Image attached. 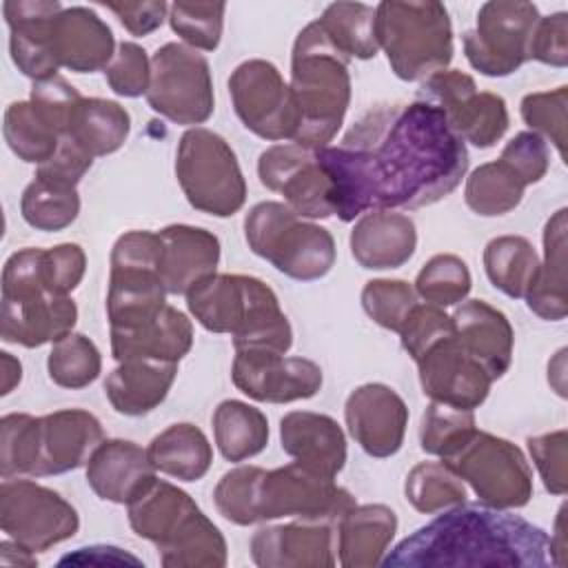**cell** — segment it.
Masks as SVG:
<instances>
[{"label": "cell", "mask_w": 568, "mask_h": 568, "mask_svg": "<svg viewBox=\"0 0 568 568\" xmlns=\"http://www.w3.org/2000/svg\"><path fill=\"white\" fill-rule=\"evenodd\" d=\"M231 377L237 390L266 404L308 399L324 382L322 368L313 359L286 357L271 348H235Z\"/></svg>", "instance_id": "obj_18"}, {"label": "cell", "mask_w": 568, "mask_h": 568, "mask_svg": "<svg viewBox=\"0 0 568 568\" xmlns=\"http://www.w3.org/2000/svg\"><path fill=\"white\" fill-rule=\"evenodd\" d=\"M2 135L9 149L29 164H44L60 146L58 131L42 118L31 100L11 102L4 111Z\"/></svg>", "instance_id": "obj_42"}, {"label": "cell", "mask_w": 568, "mask_h": 568, "mask_svg": "<svg viewBox=\"0 0 568 568\" xmlns=\"http://www.w3.org/2000/svg\"><path fill=\"white\" fill-rule=\"evenodd\" d=\"M397 532V515L384 504H362L348 508L337 521L339 566H377Z\"/></svg>", "instance_id": "obj_32"}, {"label": "cell", "mask_w": 568, "mask_h": 568, "mask_svg": "<svg viewBox=\"0 0 568 568\" xmlns=\"http://www.w3.org/2000/svg\"><path fill=\"white\" fill-rule=\"evenodd\" d=\"M0 320L2 339L24 348L53 344L73 331L78 306L69 295L47 291L40 275V248H20L4 262Z\"/></svg>", "instance_id": "obj_5"}, {"label": "cell", "mask_w": 568, "mask_h": 568, "mask_svg": "<svg viewBox=\"0 0 568 568\" xmlns=\"http://www.w3.org/2000/svg\"><path fill=\"white\" fill-rule=\"evenodd\" d=\"M530 60L566 67L568 64V13L557 11L539 18L530 38Z\"/></svg>", "instance_id": "obj_58"}, {"label": "cell", "mask_w": 568, "mask_h": 568, "mask_svg": "<svg viewBox=\"0 0 568 568\" xmlns=\"http://www.w3.org/2000/svg\"><path fill=\"white\" fill-rule=\"evenodd\" d=\"M415 566H555L544 528L499 508L457 504L404 537L379 561Z\"/></svg>", "instance_id": "obj_2"}, {"label": "cell", "mask_w": 568, "mask_h": 568, "mask_svg": "<svg viewBox=\"0 0 568 568\" xmlns=\"http://www.w3.org/2000/svg\"><path fill=\"white\" fill-rule=\"evenodd\" d=\"M64 7L55 0H7L2 2L9 27L11 60L33 82L58 75V62L51 53L53 18Z\"/></svg>", "instance_id": "obj_21"}, {"label": "cell", "mask_w": 568, "mask_h": 568, "mask_svg": "<svg viewBox=\"0 0 568 568\" xmlns=\"http://www.w3.org/2000/svg\"><path fill=\"white\" fill-rule=\"evenodd\" d=\"M355 506V497L337 486L331 477H322L293 462L275 470L255 468L251 490V524L271 519H300L337 524L342 515Z\"/></svg>", "instance_id": "obj_9"}, {"label": "cell", "mask_w": 568, "mask_h": 568, "mask_svg": "<svg viewBox=\"0 0 568 568\" xmlns=\"http://www.w3.org/2000/svg\"><path fill=\"white\" fill-rule=\"evenodd\" d=\"M51 53L58 67L75 73L102 71L115 55L111 27L87 7L62 9L51 27Z\"/></svg>", "instance_id": "obj_26"}, {"label": "cell", "mask_w": 568, "mask_h": 568, "mask_svg": "<svg viewBox=\"0 0 568 568\" xmlns=\"http://www.w3.org/2000/svg\"><path fill=\"white\" fill-rule=\"evenodd\" d=\"M453 331V320L444 313V308L435 304H417L399 328V339L404 351L417 362L435 342Z\"/></svg>", "instance_id": "obj_56"}, {"label": "cell", "mask_w": 568, "mask_h": 568, "mask_svg": "<svg viewBox=\"0 0 568 568\" xmlns=\"http://www.w3.org/2000/svg\"><path fill=\"white\" fill-rule=\"evenodd\" d=\"M87 271V255L80 244L64 242L40 253V275L47 291L69 295L78 288Z\"/></svg>", "instance_id": "obj_54"}, {"label": "cell", "mask_w": 568, "mask_h": 568, "mask_svg": "<svg viewBox=\"0 0 568 568\" xmlns=\"http://www.w3.org/2000/svg\"><path fill=\"white\" fill-rule=\"evenodd\" d=\"M31 104L42 113V118L58 131L60 140L67 135L71 118L82 100L78 89L62 75H53L49 80L33 82Z\"/></svg>", "instance_id": "obj_53"}, {"label": "cell", "mask_w": 568, "mask_h": 568, "mask_svg": "<svg viewBox=\"0 0 568 568\" xmlns=\"http://www.w3.org/2000/svg\"><path fill=\"white\" fill-rule=\"evenodd\" d=\"M526 182L504 162H486L479 164L468 178L464 186V200L468 209L481 217L506 215L519 206L524 200Z\"/></svg>", "instance_id": "obj_41"}, {"label": "cell", "mask_w": 568, "mask_h": 568, "mask_svg": "<svg viewBox=\"0 0 568 568\" xmlns=\"http://www.w3.org/2000/svg\"><path fill=\"white\" fill-rule=\"evenodd\" d=\"M47 371L53 384L71 390L87 388L93 384L102 371V357L98 346L82 333H69L53 342Z\"/></svg>", "instance_id": "obj_45"}, {"label": "cell", "mask_w": 568, "mask_h": 568, "mask_svg": "<svg viewBox=\"0 0 568 568\" xmlns=\"http://www.w3.org/2000/svg\"><path fill=\"white\" fill-rule=\"evenodd\" d=\"M191 320L169 304L140 322L111 328V353L115 362L155 359L178 364L191 351Z\"/></svg>", "instance_id": "obj_24"}, {"label": "cell", "mask_w": 568, "mask_h": 568, "mask_svg": "<svg viewBox=\"0 0 568 568\" xmlns=\"http://www.w3.org/2000/svg\"><path fill=\"white\" fill-rule=\"evenodd\" d=\"M160 233V277L169 295H186L191 286L215 273L220 240L191 224H169Z\"/></svg>", "instance_id": "obj_28"}, {"label": "cell", "mask_w": 568, "mask_h": 568, "mask_svg": "<svg viewBox=\"0 0 568 568\" xmlns=\"http://www.w3.org/2000/svg\"><path fill=\"white\" fill-rule=\"evenodd\" d=\"M146 453L158 473L178 481L202 479L213 462V448L206 435L189 422L171 424L158 433L151 439Z\"/></svg>", "instance_id": "obj_35"}, {"label": "cell", "mask_w": 568, "mask_h": 568, "mask_svg": "<svg viewBox=\"0 0 568 568\" xmlns=\"http://www.w3.org/2000/svg\"><path fill=\"white\" fill-rule=\"evenodd\" d=\"M102 439V424L89 410L62 408L40 417V457L33 477L62 475L84 466Z\"/></svg>", "instance_id": "obj_23"}, {"label": "cell", "mask_w": 568, "mask_h": 568, "mask_svg": "<svg viewBox=\"0 0 568 568\" xmlns=\"http://www.w3.org/2000/svg\"><path fill=\"white\" fill-rule=\"evenodd\" d=\"M248 248L297 282L324 277L337 257L328 229L304 220L284 202H260L244 217Z\"/></svg>", "instance_id": "obj_7"}, {"label": "cell", "mask_w": 568, "mask_h": 568, "mask_svg": "<svg viewBox=\"0 0 568 568\" xmlns=\"http://www.w3.org/2000/svg\"><path fill=\"white\" fill-rule=\"evenodd\" d=\"M251 557L262 568L335 566L333 524L300 521L264 526L251 537Z\"/></svg>", "instance_id": "obj_22"}, {"label": "cell", "mask_w": 568, "mask_h": 568, "mask_svg": "<svg viewBox=\"0 0 568 568\" xmlns=\"http://www.w3.org/2000/svg\"><path fill=\"white\" fill-rule=\"evenodd\" d=\"M126 508L133 532L153 541L158 548L166 544L195 510H200L189 493L158 477L142 495L126 504Z\"/></svg>", "instance_id": "obj_33"}, {"label": "cell", "mask_w": 568, "mask_h": 568, "mask_svg": "<svg viewBox=\"0 0 568 568\" xmlns=\"http://www.w3.org/2000/svg\"><path fill=\"white\" fill-rule=\"evenodd\" d=\"M146 448L129 439H102L87 462V484L113 504H131L155 479Z\"/></svg>", "instance_id": "obj_25"}, {"label": "cell", "mask_w": 568, "mask_h": 568, "mask_svg": "<svg viewBox=\"0 0 568 568\" xmlns=\"http://www.w3.org/2000/svg\"><path fill=\"white\" fill-rule=\"evenodd\" d=\"M450 320L457 342L488 371L493 382L499 379L513 362L515 333L508 317L484 300H468L453 311Z\"/></svg>", "instance_id": "obj_30"}, {"label": "cell", "mask_w": 568, "mask_h": 568, "mask_svg": "<svg viewBox=\"0 0 568 568\" xmlns=\"http://www.w3.org/2000/svg\"><path fill=\"white\" fill-rule=\"evenodd\" d=\"M348 242L351 253L362 268H399L417 248V229L408 215L377 209L359 215Z\"/></svg>", "instance_id": "obj_29"}, {"label": "cell", "mask_w": 568, "mask_h": 568, "mask_svg": "<svg viewBox=\"0 0 568 568\" xmlns=\"http://www.w3.org/2000/svg\"><path fill=\"white\" fill-rule=\"evenodd\" d=\"M224 2H173L169 4V24L182 38V44L200 51H215L224 29Z\"/></svg>", "instance_id": "obj_49"}, {"label": "cell", "mask_w": 568, "mask_h": 568, "mask_svg": "<svg viewBox=\"0 0 568 568\" xmlns=\"http://www.w3.org/2000/svg\"><path fill=\"white\" fill-rule=\"evenodd\" d=\"M499 160H504L526 182V186L541 182L550 166L548 144L532 131H521L510 138L501 149Z\"/></svg>", "instance_id": "obj_57"}, {"label": "cell", "mask_w": 568, "mask_h": 568, "mask_svg": "<svg viewBox=\"0 0 568 568\" xmlns=\"http://www.w3.org/2000/svg\"><path fill=\"white\" fill-rule=\"evenodd\" d=\"M175 375V362L124 359L106 375L104 393L120 415L140 417L166 399Z\"/></svg>", "instance_id": "obj_31"}, {"label": "cell", "mask_w": 568, "mask_h": 568, "mask_svg": "<svg viewBox=\"0 0 568 568\" xmlns=\"http://www.w3.org/2000/svg\"><path fill=\"white\" fill-rule=\"evenodd\" d=\"M528 308L546 320L559 322L568 313L566 293V209L552 213L544 229V260L532 288L526 293Z\"/></svg>", "instance_id": "obj_34"}, {"label": "cell", "mask_w": 568, "mask_h": 568, "mask_svg": "<svg viewBox=\"0 0 568 568\" xmlns=\"http://www.w3.org/2000/svg\"><path fill=\"white\" fill-rule=\"evenodd\" d=\"M113 11L120 24L135 38L153 33L169 18V4L164 0H144V2H102Z\"/></svg>", "instance_id": "obj_60"}, {"label": "cell", "mask_w": 568, "mask_h": 568, "mask_svg": "<svg viewBox=\"0 0 568 568\" xmlns=\"http://www.w3.org/2000/svg\"><path fill=\"white\" fill-rule=\"evenodd\" d=\"M282 450L304 468L335 479L346 464L342 426L324 413L291 410L280 419Z\"/></svg>", "instance_id": "obj_27"}, {"label": "cell", "mask_w": 568, "mask_h": 568, "mask_svg": "<svg viewBox=\"0 0 568 568\" xmlns=\"http://www.w3.org/2000/svg\"><path fill=\"white\" fill-rule=\"evenodd\" d=\"M191 315L211 333H229L235 348L288 353L293 328L277 295L253 275L213 273L184 295Z\"/></svg>", "instance_id": "obj_3"}, {"label": "cell", "mask_w": 568, "mask_h": 568, "mask_svg": "<svg viewBox=\"0 0 568 568\" xmlns=\"http://www.w3.org/2000/svg\"><path fill=\"white\" fill-rule=\"evenodd\" d=\"M473 277L468 264L453 253L433 255L415 280V293L426 304H435L439 308L455 306L466 300L470 293Z\"/></svg>", "instance_id": "obj_47"}, {"label": "cell", "mask_w": 568, "mask_h": 568, "mask_svg": "<svg viewBox=\"0 0 568 568\" xmlns=\"http://www.w3.org/2000/svg\"><path fill=\"white\" fill-rule=\"evenodd\" d=\"M406 499L415 510L433 515L466 501L464 481L444 462H422L410 468L404 484Z\"/></svg>", "instance_id": "obj_44"}, {"label": "cell", "mask_w": 568, "mask_h": 568, "mask_svg": "<svg viewBox=\"0 0 568 568\" xmlns=\"http://www.w3.org/2000/svg\"><path fill=\"white\" fill-rule=\"evenodd\" d=\"M331 180L333 211L351 222L368 211L422 209L457 189L466 142L430 102H393L362 113L337 146L315 149Z\"/></svg>", "instance_id": "obj_1"}, {"label": "cell", "mask_w": 568, "mask_h": 568, "mask_svg": "<svg viewBox=\"0 0 568 568\" xmlns=\"http://www.w3.org/2000/svg\"><path fill=\"white\" fill-rule=\"evenodd\" d=\"M422 393L430 402L475 410L490 393L493 377L457 342L455 331L435 342L417 362Z\"/></svg>", "instance_id": "obj_19"}, {"label": "cell", "mask_w": 568, "mask_h": 568, "mask_svg": "<svg viewBox=\"0 0 568 568\" xmlns=\"http://www.w3.org/2000/svg\"><path fill=\"white\" fill-rule=\"evenodd\" d=\"M233 109L242 124L255 135L280 142L293 140L297 109L280 69L268 60H244L229 78Z\"/></svg>", "instance_id": "obj_16"}, {"label": "cell", "mask_w": 568, "mask_h": 568, "mask_svg": "<svg viewBox=\"0 0 568 568\" xmlns=\"http://www.w3.org/2000/svg\"><path fill=\"white\" fill-rule=\"evenodd\" d=\"M113 93L122 98L146 95L151 82V58L135 42H120L111 64L104 69Z\"/></svg>", "instance_id": "obj_52"}, {"label": "cell", "mask_w": 568, "mask_h": 568, "mask_svg": "<svg viewBox=\"0 0 568 568\" xmlns=\"http://www.w3.org/2000/svg\"><path fill=\"white\" fill-rule=\"evenodd\" d=\"M0 564L2 566H36L38 559H36L33 550L20 546L13 539H4L0 544Z\"/></svg>", "instance_id": "obj_62"}, {"label": "cell", "mask_w": 568, "mask_h": 568, "mask_svg": "<svg viewBox=\"0 0 568 568\" xmlns=\"http://www.w3.org/2000/svg\"><path fill=\"white\" fill-rule=\"evenodd\" d=\"M315 22L331 44L348 60H368L379 51L375 36V7L364 2H333Z\"/></svg>", "instance_id": "obj_40"}, {"label": "cell", "mask_w": 568, "mask_h": 568, "mask_svg": "<svg viewBox=\"0 0 568 568\" xmlns=\"http://www.w3.org/2000/svg\"><path fill=\"white\" fill-rule=\"evenodd\" d=\"M40 457V417L9 413L0 419V475L11 479L31 475Z\"/></svg>", "instance_id": "obj_48"}, {"label": "cell", "mask_w": 568, "mask_h": 568, "mask_svg": "<svg viewBox=\"0 0 568 568\" xmlns=\"http://www.w3.org/2000/svg\"><path fill=\"white\" fill-rule=\"evenodd\" d=\"M288 89L297 109L293 142L306 149L328 146L351 104V75L348 58L331 44L315 20L293 42Z\"/></svg>", "instance_id": "obj_4"}, {"label": "cell", "mask_w": 568, "mask_h": 568, "mask_svg": "<svg viewBox=\"0 0 568 568\" xmlns=\"http://www.w3.org/2000/svg\"><path fill=\"white\" fill-rule=\"evenodd\" d=\"M166 568H222L226 566V541L220 528L197 510L164 546L158 548Z\"/></svg>", "instance_id": "obj_39"}, {"label": "cell", "mask_w": 568, "mask_h": 568, "mask_svg": "<svg viewBox=\"0 0 568 568\" xmlns=\"http://www.w3.org/2000/svg\"><path fill=\"white\" fill-rule=\"evenodd\" d=\"M260 182L280 193L297 215L308 220H326L335 215L331 197V180L317 162L315 149L291 144H273L260 153Z\"/></svg>", "instance_id": "obj_17"}, {"label": "cell", "mask_w": 568, "mask_h": 568, "mask_svg": "<svg viewBox=\"0 0 568 568\" xmlns=\"http://www.w3.org/2000/svg\"><path fill=\"white\" fill-rule=\"evenodd\" d=\"M477 430L475 410L430 402L419 424V446L439 459L455 455Z\"/></svg>", "instance_id": "obj_46"}, {"label": "cell", "mask_w": 568, "mask_h": 568, "mask_svg": "<svg viewBox=\"0 0 568 568\" xmlns=\"http://www.w3.org/2000/svg\"><path fill=\"white\" fill-rule=\"evenodd\" d=\"M0 368H2V388H0V393L9 395L22 379V364L11 353L2 351L0 353Z\"/></svg>", "instance_id": "obj_63"}, {"label": "cell", "mask_w": 568, "mask_h": 568, "mask_svg": "<svg viewBox=\"0 0 568 568\" xmlns=\"http://www.w3.org/2000/svg\"><path fill=\"white\" fill-rule=\"evenodd\" d=\"M160 253V233L153 231H126L115 240L106 291L109 328L140 322L166 304Z\"/></svg>", "instance_id": "obj_10"}, {"label": "cell", "mask_w": 568, "mask_h": 568, "mask_svg": "<svg viewBox=\"0 0 568 568\" xmlns=\"http://www.w3.org/2000/svg\"><path fill=\"white\" fill-rule=\"evenodd\" d=\"M22 220L38 231H62L80 213V195L71 186H60L33 178L20 197Z\"/></svg>", "instance_id": "obj_43"}, {"label": "cell", "mask_w": 568, "mask_h": 568, "mask_svg": "<svg viewBox=\"0 0 568 568\" xmlns=\"http://www.w3.org/2000/svg\"><path fill=\"white\" fill-rule=\"evenodd\" d=\"M417 100L442 109L453 131L477 149H490L508 129L506 100L490 91H477L475 80L457 69H444L426 78Z\"/></svg>", "instance_id": "obj_15"}, {"label": "cell", "mask_w": 568, "mask_h": 568, "mask_svg": "<svg viewBox=\"0 0 568 568\" xmlns=\"http://www.w3.org/2000/svg\"><path fill=\"white\" fill-rule=\"evenodd\" d=\"M91 164L93 158L87 151H82L73 140L62 138L53 158H49L44 164L36 169V178L75 189L82 175L91 169Z\"/></svg>", "instance_id": "obj_59"}, {"label": "cell", "mask_w": 568, "mask_h": 568, "mask_svg": "<svg viewBox=\"0 0 568 568\" xmlns=\"http://www.w3.org/2000/svg\"><path fill=\"white\" fill-rule=\"evenodd\" d=\"M131 131L129 111L104 98H82L64 138L73 140L93 160L118 151Z\"/></svg>", "instance_id": "obj_36"}, {"label": "cell", "mask_w": 568, "mask_h": 568, "mask_svg": "<svg viewBox=\"0 0 568 568\" xmlns=\"http://www.w3.org/2000/svg\"><path fill=\"white\" fill-rule=\"evenodd\" d=\"M60 564H133L140 566L142 559L124 552L115 546H84L78 548L73 555H64Z\"/></svg>", "instance_id": "obj_61"}, {"label": "cell", "mask_w": 568, "mask_h": 568, "mask_svg": "<svg viewBox=\"0 0 568 568\" xmlns=\"http://www.w3.org/2000/svg\"><path fill=\"white\" fill-rule=\"evenodd\" d=\"M213 437L226 462H244L268 444L266 415L240 399H224L213 410Z\"/></svg>", "instance_id": "obj_37"}, {"label": "cell", "mask_w": 568, "mask_h": 568, "mask_svg": "<svg viewBox=\"0 0 568 568\" xmlns=\"http://www.w3.org/2000/svg\"><path fill=\"white\" fill-rule=\"evenodd\" d=\"M539 9L526 0H490L477 11L475 29L462 38L470 67L488 78H506L530 60V38Z\"/></svg>", "instance_id": "obj_13"}, {"label": "cell", "mask_w": 568, "mask_h": 568, "mask_svg": "<svg viewBox=\"0 0 568 568\" xmlns=\"http://www.w3.org/2000/svg\"><path fill=\"white\" fill-rule=\"evenodd\" d=\"M462 481H466L479 501L490 508H521L532 497V468L513 442L475 430V435L448 459Z\"/></svg>", "instance_id": "obj_11"}, {"label": "cell", "mask_w": 568, "mask_h": 568, "mask_svg": "<svg viewBox=\"0 0 568 568\" xmlns=\"http://www.w3.org/2000/svg\"><path fill=\"white\" fill-rule=\"evenodd\" d=\"M417 304L415 286L406 280H371L362 288V308L366 315L393 333H399Z\"/></svg>", "instance_id": "obj_50"}, {"label": "cell", "mask_w": 568, "mask_h": 568, "mask_svg": "<svg viewBox=\"0 0 568 568\" xmlns=\"http://www.w3.org/2000/svg\"><path fill=\"white\" fill-rule=\"evenodd\" d=\"M175 178L189 204L202 213L229 217L246 202V180L235 151L211 129L193 126L182 133Z\"/></svg>", "instance_id": "obj_8"}, {"label": "cell", "mask_w": 568, "mask_h": 568, "mask_svg": "<svg viewBox=\"0 0 568 568\" xmlns=\"http://www.w3.org/2000/svg\"><path fill=\"white\" fill-rule=\"evenodd\" d=\"M346 428L371 457L395 455L406 435L408 406L382 382H368L351 390L344 404Z\"/></svg>", "instance_id": "obj_20"}, {"label": "cell", "mask_w": 568, "mask_h": 568, "mask_svg": "<svg viewBox=\"0 0 568 568\" xmlns=\"http://www.w3.org/2000/svg\"><path fill=\"white\" fill-rule=\"evenodd\" d=\"M566 104L568 87L561 84L552 91H535L521 100V120L532 133L550 140L559 153L566 158Z\"/></svg>", "instance_id": "obj_51"}, {"label": "cell", "mask_w": 568, "mask_h": 568, "mask_svg": "<svg viewBox=\"0 0 568 568\" xmlns=\"http://www.w3.org/2000/svg\"><path fill=\"white\" fill-rule=\"evenodd\" d=\"M0 526L9 539L33 552H44L71 539L80 528V517L60 493L31 479H4Z\"/></svg>", "instance_id": "obj_14"}, {"label": "cell", "mask_w": 568, "mask_h": 568, "mask_svg": "<svg viewBox=\"0 0 568 568\" xmlns=\"http://www.w3.org/2000/svg\"><path fill=\"white\" fill-rule=\"evenodd\" d=\"M146 102L175 124L206 122L215 109L209 60L182 42L162 44L151 58Z\"/></svg>", "instance_id": "obj_12"}, {"label": "cell", "mask_w": 568, "mask_h": 568, "mask_svg": "<svg viewBox=\"0 0 568 568\" xmlns=\"http://www.w3.org/2000/svg\"><path fill=\"white\" fill-rule=\"evenodd\" d=\"M528 453L539 470V477L548 493L552 495H566L568 488V473H566V459H568V433L564 428L550 430L544 435H535L526 439Z\"/></svg>", "instance_id": "obj_55"}, {"label": "cell", "mask_w": 568, "mask_h": 568, "mask_svg": "<svg viewBox=\"0 0 568 568\" xmlns=\"http://www.w3.org/2000/svg\"><path fill=\"white\" fill-rule=\"evenodd\" d=\"M564 517H566V506H561V508H559V513H557V519H555V532L550 535V552H552L555 566H564V555H566Z\"/></svg>", "instance_id": "obj_64"}, {"label": "cell", "mask_w": 568, "mask_h": 568, "mask_svg": "<svg viewBox=\"0 0 568 568\" xmlns=\"http://www.w3.org/2000/svg\"><path fill=\"white\" fill-rule=\"evenodd\" d=\"M375 36L393 73L424 82L453 60V24L442 2H395L375 7Z\"/></svg>", "instance_id": "obj_6"}, {"label": "cell", "mask_w": 568, "mask_h": 568, "mask_svg": "<svg viewBox=\"0 0 568 568\" xmlns=\"http://www.w3.org/2000/svg\"><path fill=\"white\" fill-rule=\"evenodd\" d=\"M484 271L504 295L524 300L539 273V255L521 235L493 237L484 248Z\"/></svg>", "instance_id": "obj_38"}]
</instances>
